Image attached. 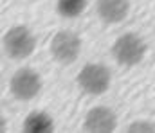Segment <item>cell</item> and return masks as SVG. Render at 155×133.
I'll list each match as a JSON object with an SVG mask.
<instances>
[{
  "label": "cell",
  "instance_id": "cell-1",
  "mask_svg": "<svg viewBox=\"0 0 155 133\" xmlns=\"http://www.w3.org/2000/svg\"><path fill=\"white\" fill-rule=\"evenodd\" d=\"M35 49L36 38L27 25H13L4 34V50L15 61L27 59L35 52Z\"/></svg>",
  "mask_w": 155,
  "mask_h": 133
},
{
  "label": "cell",
  "instance_id": "cell-2",
  "mask_svg": "<svg viewBox=\"0 0 155 133\" xmlns=\"http://www.w3.org/2000/svg\"><path fill=\"white\" fill-rule=\"evenodd\" d=\"M112 56L123 67H135L146 56V43L135 33H124L112 45Z\"/></svg>",
  "mask_w": 155,
  "mask_h": 133
},
{
  "label": "cell",
  "instance_id": "cell-3",
  "mask_svg": "<svg viewBox=\"0 0 155 133\" xmlns=\"http://www.w3.org/2000/svg\"><path fill=\"white\" fill-rule=\"evenodd\" d=\"M112 85V72L103 63H87L78 74V87L88 95H101Z\"/></svg>",
  "mask_w": 155,
  "mask_h": 133
},
{
  "label": "cell",
  "instance_id": "cell-4",
  "mask_svg": "<svg viewBox=\"0 0 155 133\" xmlns=\"http://www.w3.org/2000/svg\"><path fill=\"white\" fill-rule=\"evenodd\" d=\"M41 87H43L41 76L35 68H29V67L18 68L9 79L11 95L16 101H22V103L33 101L35 97H38V93L41 92Z\"/></svg>",
  "mask_w": 155,
  "mask_h": 133
},
{
  "label": "cell",
  "instance_id": "cell-5",
  "mask_svg": "<svg viewBox=\"0 0 155 133\" xmlns=\"http://www.w3.org/2000/svg\"><path fill=\"white\" fill-rule=\"evenodd\" d=\"M81 38L72 31H58L51 40V54L61 65H71L79 58Z\"/></svg>",
  "mask_w": 155,
  "mask_h": 133
},
{
  "label": "cell",
  "instance_id": "cell-6",
  "mask_svg": "<svg viewBox=\"0 0 155 133\" xmlns=\"http://www.w3.org/2000/svg\"><path fill=\"white\" fill-rule=\"evenodd\" d=\"M85 131L90 133H108L117 128V115L116 112L108 106H94L87 112L85 122H83Z\"/></svg>",
  "mask_w": 155,
  "mask_h": 133
},
{
  "label": "cell",
  "instance_id": "cell-7",
  "mask_svg": "<svg viewBox=\"0 0 155 133\" xmlns=\"http://www.w3.org/2000/svg\"><path fill=\"white\" fill-rule=\"evenodd\" d=\"M96 11L105 24H119L130 13V0H97Z\"/></svg>",
  "mask_w": 155,
  "mask_h": 133
},
{
  "label": "cell",
  "instance_id": "cell-8",
  "mask_svg": "<svg viewBox=\"0 0 155 133\" xmlns=\"http://www.w3.org/2000/svg\"><path fill=\"white\" fill-rule=\"evenodd\" d=\"M54 122L49 113L45 112H31L24 121V130L29 133H47L52 131Z\"/></svg>",
  "mask_w": 155,
  "mask_h": 133
},
{
  "label": "cell",
  "instance_id": "cell-9",
  "mask_svg": "<svg viewBox=\"0 0 155 133\" xmlns=\"http://www.w3.org/2000/svg\"><path fill=\"white\" fill-rule=\"evenodd\" d=\"M87 7V0H58L56 11L63 18H76Z\"/></svg>",
  "mask_w": 155,
  "mask_h": 133
},
{
  "label": "cell",
  "instance_id": "cell-10",
  "mask_svg": "<svg viewBox=\"0 0 155 133\" xmlns=\"http://www.w3.org/2000/svg\"><path fill=\"white\" fill-rule=\"evenodd\" d=\"M128 131L132 133H153L155 131V124L148 122V121H135L128 126Z\"/></svg>",
  "mask_w": 155,
  "mask_h": 133
}]
</instances>
